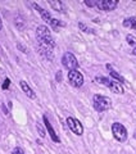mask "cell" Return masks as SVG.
I'll list each match as a JSON object with an SVG mask.
<instances>
[{"label": "cell", "mask_w": 136, "mask_h": 154, "mask_svg": "<svg viewBox=\"0 0 136 154\" xmlns=\"http://www.w3.org/2000/svg\"><path fill=\"white\" fill-rule=\"evenodd\" d=\"M36 37H37V41L42 42V44L49 45L50 48L55 46V41H54V38H53V36H51L50 30L46 26H39L36 28Z\"/></svg>", "instance_id": "cell-1"}, {"label": "cell", "mask_w": 136, "mask_h": 154, "mask_svg": "<svg viewBox=\"0 0 136 154\" xmlns=\"http://www.w3.org/2000/svg\"><path fill=\"white\" fill-rule=\"evenodd\" d=\"M93 104H94L95 110H98V112H104V110H108L112 107V100L108 98V96L96 94L93 98Z\"/></svg>", "instance_id": "cell-2"}, {"label": "cell", "mask_w": 136, "mask_h": 154, "mask_svg": "<svg viewBox=\"0 0 136 154\" xmlns=\"http://www.w3.org/2000/svg\"><path fill=\"white\" fill-rule=\"evenodd\" d=\"M112 134H113L114 139L119 143H125L127 140V130L122 123L114 122L112 125Z\"/></svg>", "instance_id": "cell-3"}, {"label": "cell", "mask_w": 136, "mask_h": 154, "mask_svg": "<svg viewBox=\"0 0 136 154\" xmlns=\"http://www.w3.org/2000/svg\"><path fill=\"white\" fill-rule=\"evenodd\" d=\"M62 64L68 71H72V69H77L79 62H77L76 57L72 54V53H64L62 57Z\"/></svg>", "instance_id": "cell-4"}, {"label": "cell", "mask_w": 136, "mask_h": 154, "mask_svg": "<svg viewBox=\"0 0 136 154\" xmlns=\"http://www.w3.org/2000/svg\"><path fill=\"white\" fill-rule=\"evenodd\" d=\"M68 82L73 86V88H81L84 85V76L77 69H72L68 72Z\"/></svg>", "instance_id": "cell-5"}, {"label": "cell", "mask_w": 136, "mask_h": 154, "mask_svg": "<svg viewBox=\"0 0 136 154\" xmlns=\"http://www.w3.org/2000/svg\"><path fill=\"white\" fill-rule=\"evenodd\" d=\"M66 122L68 125V127L72 130V132H73L75 135L81 136V135L84 134V126H82V123L79 121V119H76L73 117H68Z\"/></svg>", "instance_id": "cell-6"}, {"label": "cell", "mask_w": 136, "mask_h": 154, "mask_svg": "<svg viewBox=\"0 0 136 154\" xmlns=\"http://www.w3.org/2000/svg\"><path fill=\"white\" fill-rule=\"evenodd\" d=\"M117 5H118L117 0H98V3H96V8H99L100 11L104 12L114 11Z\"/></svg>", "instance_id": "cell-7"}, {"label": "cell", "mask_w": 136, "mask_h": 154, "mask_svg": "<svg viewBox=\"0 0 136 154\" xmlns=\"http://www.w3.org/2000/svg\"><path fill=\"white\" fill-rule=\"evenodd\" d=\"M37 50L39 53L45 58L48 60H53L54 59V53H53V48H50L49 45L46 44H42V42L37 41Z\"/></svg>", "instance_id": "cell-8"}, {"label": "cell", "mask_w": 136, "mask_h": 154, "mask_svg": "<svg viewBox=\"0 0 136 154\" xmlns=\"http://www.w3.org/2000/svg\"><path fill=\"white\" fill-rule=\"evenodd\" d=\"M42 119H44V123H45V127H46L48 132H49V135H50L51 140L54 141V143H58V144H59V143H60V139L58 137V135L55 134V130L53 128L51 123H50V121H49V118H48V116H44Z\"/></svg>", "instance_id": "cell-9"}, {"label": "cell", "mask_w": 136, "mask_h": 154, "mask_svg": "<svg viewBox=\"0 0 136 154\" xmlns=\"http://www.w3.org/2000/svg\"><path fill=\"white\" fill-rule=\"evenodd\" d=\"M33 8H35L39 13H40L41 18H42L45 22H48V23H50V22H51V19H53V18H51V14L48 12V11H45V9L41 8L40 5H37V4H33Z\"/></svg>", "instance_id": "cell-10"}, {"label": "cell", "mask_w": 136, "mask_h": 154, "mask_svg": "<svg viewBox=\"0 0 136 154\" xmlns=\"http://www.w3.org/2000/svg\"><path fill=\"white\" fill-rule=\"evenodd\" d=\"M19 85H21V89L23 90V93H25L28 98H31V99H36V94L33 93V90L30 88V86H28V84L26 82V81H21V82H19Z\"/></svg>", "instance_id": "cell-11"}, {"label": "cell", "mask_w": 136, "mask_h": 154, "mask_svg": "<svg viewBox=\"0 0 136 154\" xmlns=\"http://www.w3.org/2000/svg\"><path fill=\"white\" fill-rule=\"evenodd\" d=\"M108 88L112 90V93H114V94H123V88H122V85H121L119 82H116V81L110 80Z\"/></svg>", "instance_id": "cell-12"}, {"label": "cell", "mask_w": 136, "mask_h": 154, "mask_svg": "<svg viewBox=\"0 0 136 154\" xmlns=\"http://www.w3.org/2000/svg\"><path fill=\"white\" fill-rule=\"evenodd\" d=\"M123 27L136 30V17H128L123 21Z\"/></svg>", "instance_id": "cell-13"}, {"label": "cell", "mask_w": 136, "mask_h": 154, "mask_svg": "<svg viewBox=\"0 0 136 154\" xmlns=\"http://www.w3.org/2000/svg\"><path fill=\"white\" fill-rule=\"evenodd\" d=\"M48 4L57 12H62V9H63V4L60 2H58V0H49Z\"/></svg>", "instance_id": "cell-14"}, {"label": "cell", "mask_w": 136, "mask_h": 154, "mask_svg": "<svg viewBox=\"0 0 136 154\" xmlns=\"http://www.w3.org/2000/svg\"><path fill=\"white\" fill-rule=\"evenodd\" d=\"M107 68L109 69V73H110V76H112V77H114L116 80H118V81H119V84H121V82H125V79H123V77L121 76L119 73H117V72H116V71L112 69V67H110L109 64H107Z\"/></svg>", "instance_id": "cell-15"}, {"label": "cell", "mask_w": 136, "mask_h": 154, "mask_svg": "<svg viewBox=\"0 0 136 154\" xmlns=\"http://www.w3.org/2000/svg\"><path fill=\"white\" fill-rule=\"evenodd\" d=\"M79 28H80L81 31L86 32V33H95V31L93 30V28H90L89 26H86L85 23H82V22H80V23H79Z\"/></svg>", "instance_id": "cell-16"}, {"label": "cell", "mask_w": 136, "mask_h": 154, "mask_svg": "<svg viewBox=\"0 0 136 154\" xmlns=\"http://www.w3.org/2000/svg\"><path fill=\"white\" fill-rule=\"evenodd\" d=\"M50 25H51L53 27H54V28H58V27H64V26H66L62 21H59V19H55V18H53V19H51Z\"/></svg>", "instance_id": "cell-17"}, {"label": "cell", "mask_w": 136, "mask_h": 154, "mask_svg": "<svg viewBox=\"0 0 136 154\" xmlns=\"http://www.w3.org/2000/svg\"><path fill=\"white\" fill-rule=\"evenodd\" d=\"M16 26L19 28V30H23V28H25L26 23H25V21H23L22 17H17L16 18Z\"/></svg>", "instance_id": "cell-18"}, {"label": "cell", "mask_w": 136, "mask_h": 154, "mask_svg": "<svg viewBox=\"0 0 136 154\" xmlns=\"http://www.w3.org/2000/svg\"><path fill=\"white\" fill-rule=\"evenodd\" d=\"M126 40H127V44L128 45H131V46H135L136 45V37L134 35H127Z\"/></svg>", "instance_id": "cell-19"}, {"label": "cell", "mask_w": 136, "mask_h": 154, "mask_svg": "<svg viewBox=\"0 0 136 154\" xmlns=\"http://www.w3.org/2000/svg\"><path fill=\"white\" fill-rule=\"evenodd\" d=\"M96 3H98V0H85V4L87 7H90V8L96 7Z\"/></svg>", "instance_id": "cell-20"}, {"label": "cell", "mask_w": 136, "mask_h": 154, "mask_svg": "<svg viewBox=\"0 0 136 154\" xmlns=\"http://www.w3.org/2000/svg\"><path fill=\"white\" fill-rule=\"evenodd\" d=\"M36 128L39 130V135H40L41 137H45V131H44V128L41 127V125L37 122V125H36Z\"/></svg>", "instance_id": "cell-21"}, {"label": "cell", "mask_w": 136, "mask_h": 154, "mask_svg": "<svg viewBox=\"0 0 136 154\" xmlns=\"http://www.w3.org/2000/svg\"><path fill=\"white\" fill-rule=\"evenodd\" d=\"M9 85H11V80L5 79V80H4V82H3V85H2V89L3 90H7L9 88Z\"/></svg>", "instance_id": "cell-22"}, {"label": "cell", "mask_w": 136, "mask_h": 154, "mask_svg": "<svg viewBox=\"0 0 136 154\" xmlns=\"http://www.w3.org/2000/svg\"><path fill=\"white\" fill-rule=\"evenodd\" d=\"M17 48H18V49L21 50L22 53H27V49H26V48H25V46H23V45L21 44V42H18V44H17Z\"/></svg>", "instance_id": "cell-23"}, {"label": "cell", "mask_w": 136, "mask_h": 154, "mask_svg": "<svg viewBox=\"0 0 136 154\" xmlns=\"http://www.w3.org/2000/svg\"><path fill=\"white\" fill-rule=\"evenodd\" d=\"M55 80L58 81V82H62V72H60V71H58V72H57V75H55Z\"/></svg>", "instance_id": "cell-24"}, {"label": "cell", "mask_w": 136, "mask_h": 154, "mask_svg": "<svg viewBox=\"0 0 136 154\" xmlns=\"http://www.w3.org/2000/svg\"><path fill=\"white\" fill-rule=\"evenodd\" d=\"M13 154H25V152H23L21 148H16V149L13 150Z\"/></svg>", "instance_id": "cell-25"}, {"label": "cell", "mask_w": 136, "mask_h": 154, "mask_svg": "<svg viewBox=\"0 0 136 154\" xmlns=\"http://www.w3.org/2000/svg\"><path fill=\"white\" fill-rule=\"evenodd\" d=\"M131 53H132V55H136V48H134V50L131 51Z\"/></svg>", "instance_id": "cell-26"}, {"label": "cell", "mask_w": 136, "mask_h": 154, "mask_svg": "<svg viewBox=\"0 0 136 154\" xmlns=\"http://www.w3.org/2000/svg\"><path fill=\"white\" fill-rule=\"evenodd\" d=\"M2 28H3V23H2V18H0V31H2Z\"/></svg>", "instance_id": "cell-27"}, {"label": "cell", "mask_w": 136, "mask_h": 154, "mask_svg": "<svg viewBox=\"0 0 136 154\" xmlns=\"http://www.w3.org/2000/svg\"><path fill=\"white\" fill-rule=\"evenodd\" d=\"M134 139H136V130L134 131Z\"/></svg>", "instance_id": "cell-28"}]
</instances>
